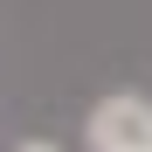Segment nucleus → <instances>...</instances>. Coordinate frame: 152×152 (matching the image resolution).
Wrapping results in <instances>:
<instances>
[{
  "label": "nucleus",
  "instance_id": "nucleus-3",
  "mask_svg": "<svg viewBox=\"0 0 152 152\" xmlns=\"http://www.w3.org/2000/svg\"><path fill=\"white\" fill-rule=\"evenodd\" d=\"M132 152H152V145H132Z\"/></svg>",
  "mask_w": 152,
  "mask_h": 152
},
{
  "label": "nucleus",
  "instance_id": "nucleus-1",
  "mask_svg": "<svg viewBox=\"0 0 152 152\" xmlns=\"http://www.w3.org/2000/svg\"><path fill=\"white\" fill-rule=\"evenodd\" d=\"M90 145L97 152H132V145H152V97H104V104L90 111Z\"/></svg>",
  "mask_w": 152,
  "mask_h": 152
},
{
  "label": "nucleus",
  "instance_id": "nucleus-2",
  "mask_svg": "<svg viewBox=\"0 0 152 152\" xmlns=\"http://www.w3.org/2000/svg\"><path fill=\"white\" fill-rule=\"evenodd\" d=\"M14 152H62V145H48V138H28V145H14Z\"/></svg>",
  "mask_w": 152,
  "mask_h": 152
}]
</instances>
